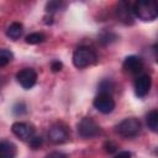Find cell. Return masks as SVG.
<instances>
[{"mask_svg": "<svg viewBox=\"0 0 158 158\" xmlns=\"http://www.w3.org/2000/svg\"><path fill=\"white\" fill-rule=\"evenodd\" d=\"M133 16L142 21H153L158 16V6L156 1H136L132 4Z\"/></svg>", "mask_w": 158, "mask_h": 158, "instance_id": "6da1fadb", "label": "cell"}, {"mask_svg": "<svg viewBox=\"0 0 158 158\" xmlns=\"http://www.w3.org/2000/svg\"><path fill=\"white\" fill-rule=\"evenodd\" d=\"M96 53L89 47H79L73 53V64L79 69L93 65L96 63Z\"/></svg>", "mask_w": 158, "mask_h": 158, "instance_id": "7a4b0ae2", "label": "cell"}, {"mask_svg": "<svg viewBox=\"0 0 158 158\" xmlns=\"http://www.w3.org/2000/svg\"><path fill=\"white\" fill-rule=\"evenodd\" d=\"M116 132L123 138H132L136 137L141 132V122L136 117H127L123 118L117 126Z\"/></svg>", "mask_w": 158, "mask_h": 158, "instance_id": "3957f363", "label": "cell"}, {"mask_svg": "<svg viewBox=\"0 0 158 158\" xmlns=\"http://www.w3.org/2000/svg\"><path fill=\"white\" fill-rule=\"evenodd\" d=\"M100 132H101L100 126L91 117H84L78 123V133L83 138H94L99 136Z\"/></svg>", "mask_w": 158, "mask_h": 158, "instance_id": "277c9868", "label": "cell"}, {"mask_svg": "<svg viewBox=\"0 0 158 158\" xmlns=\"http://www.w3.org/2000/svg\"><path fill=\"white\" fill-rule=\"evenodd\" d=\"M69 138V128L63 122H56L48 130V139L54 144L67 142Z\"/></svg>", "mask_w": 158, "mask_h": 158, "instance_id": "5b68a950", "label": "cell"}, {"mask_svg": "<svg viewBox=\"0 0 158 158\" xmlns=\"http://www.w3.org/2000/svg\"><path fill=\"white\" fill-rule=\"evenodd\" d=\"M116 17L125 25L133 23V12H132V4L128 1H120L116 6Z\"/></svg>", "mask_w": 158, "mask_h": 158, "instance_id": "8992f818", "label": "cell"}, {"mask_svg": "<svg viewBox=\"0 0 158 158\" xmlns=\"http://www.w3.org/2000/svg\"><path fill=\"white\" fill-rule=\"evenodd\" d=\"M16 80L23 89H31L37 81V73L32 68H23L17 72Z\"/></svg>", "mask_w": 158, "mask_h": 158, "instance_id": "52a82bcc", "label": "cell"}, {"mask_svg": "<svg viewBox=\"0 0 158 158\" xmlns=\"http://www.w3.org/2000/svg\"><path fill=\"white\" fill-rule=\"evenodd\" d=\"M11 131L17 138H20L22 141H30L35 136V127L31 123H27V122H15V123H12Z\"/></svg>", "mask_w": 158, "mask_h": 158, "instance_id": "ba28073f", "label": "cell"}, {"mask_svg": "<svg viewBox=\"0 0 158 158\" xmlns=\"http://www.w3.org/2000/svg\"><path fill=\"white\" fill-rule=\"evenodd\" d=\"M94 107L101 114H110L115 109V100L109 94H99L94 99Z\"/></svg>", "mask_w": 158, "mask_h": 158, "instance_id": "9c48e42d", "label": "cell"}, {"mask_svg": "<svg viewBox=\"0 0 158 158\" xmlns=\"http://www.w3.org/2000/svg\"><path fill=\"white\" fill-rule=\"evenodd\" d=\"M152 86V79L148 74H141L135 80V93L138 98H144Z\"/></svg>", "mask_w": 158, "mask_h": 158, "instance_id": "30bf717a", "label": "cell"}, {"mask_svg": "<svg viewBox=\"0 0 158 158\" xmlns=\"http://www.w3.org/2000/svg\"><path fill=\"white\" fill-rule=\"evenodd\" d=\"M123 69L131 74H138L143 69V60L138 56H128L123 60Z\"/></svg>", "mask_w": 158, "mask_h": 158, "instance_id": "8fae6325", "label": "cell"}, {"mask_svg": "<svg viewBox=\"0 0 158 158\" xmlns=\"http://www.w3.org/2000/svg\"><path fill=\"white\" fill-rule=\"evenodd\" d=\"M16 146L6 139L0 141V158H16Z\"/></svg>", "mask_w": 158, "mask_h": 158, "instance_id": "7c38bea8", "label": "cell"}, {"mask_svg": "<svg viewBox=\"0 0 158 158\" xmlns=\"http://www.w3.org/2000/svg\"><path fill=\"white\" fill-rule=\"evenodd\" d=\"M22 32H23V26L20 22H12L6 30V36L15 41L21 37Z\"/></svg>", "mask_w": 158, "mask_h": 158, "instance_id": "4fadbf2b", "label": "cell"}, {"mask_svg": "<svg viewBox=\"0 0 158 158\" xmlns=\"http://www.w3.org/2000/svg\"><path fill=\"white\" fill-rule=\"evenodd\" d=\"M146 121H147V126L149 127L151 131H153V132L158 131V111L157 110L149 111L146 116Z\"/></svg>", "mask_w": 158, "mask_h": 158, "instance_id": "5bb4252c", "label": "cell"}, {"mask_svg": "<svg viewBox=\"0 0 158 158\" xmlns=\"http://www.w3.org/2000/svg\"><path fill=\"white\" fill-rule=\"evenodd\" d=\"M99 90H100V94H109L111 95L115 90V84L112 80L110 79H105L102 80L100 84H99Z\"/></svg>", "mask_w": 158, "mask_h": 158, "instance_id": "9a60e30c", "label": "cell"}, {"mask_svg": "<svg viewBox=\"0 0 158 158\" xmlns=\"http://www.w3.org/2000/svg\"><path fill=\"white\" fill-rule=\"evenodd\" d=\"M46 40V36L42 33V32H33V33H30L26 36L25 41L26 43L28 44H38L41 42H43Z\"/></svg>", "mask_w": 158, "mask_h": 158, "instance_id": "2e32d148", "label": "cell"}, {"mask_svg": "<svg viewBox=\"0 0 158 158\" xmlns=\"http://www.w3.org/2000/svg\"><path fill=\"white\" fill-rule=\"evenodd\" d=\"M12 58H14V56H12V53L9 49L0 48V68L6 67L12 60Z\"/></svg>", "mask_w": 158, "mask_h": 158, "instance_id": "e0dca14e", "label": "cell"}, {"mask_svg": "<svg viewBox=\"0 0 158 158\" xmlns=\"http://www.w3.org/2000/svg\"><path fill=\"white\" fill-rule=\"evenodd\" d=\"M64 6H65V4L62 2V1H49L46 5V11L47 12H54V11H58V10L63 9Z\"/></svg>", "mask_w": 158, "mask_h": 158, "instance_id": "ac0fdd59", "label": "cell"}, {"mask_svg": "<svg viewBox=\"0 0 158 158\" xmlns=\"http://www.w3.org/2000/svg\"><path fill=\"white\" fill-rule=\"evenodd\" d=\"M28 142H30V146H31L33 149H37V148H40V146L42 144L43 141H42V137H41V136H33Z\"/></svg>", "mask_w": 158, "mask_h": 158, "instance_id": "d6986e66", "label": "cell"}, {"mask_svg": "<svg viewBox=\"0 0 158 158\" xmlns=\"http://www.w3.org/2000/svg\"><path fill=\"white\" fill-rule=\"evenodd\" d=\"M14 112L16 114V115H22V114H25L26 112V105H25V102H17L15 106H14Z\"/></svg>", "mask_w": 158, "mask_h": 158, "instance_id": "ffe728a7", "label": "cell"}, {"mask_svg": "<svg viewBox=\"0 0 158 158\" xmlns=\"http://www.w3.org/2000/svg\"><path fill=\"white\" fill-rule=\"evenodd\" d=\"M116 148H117V146H116L115 143L110 142V141L105 143V151H106L107 153H114V152L116 151Z\"/></svg>", "mask_w": 158, "mask_h": 158, "instance_id": "44dd1931", "label": "cell"}, {"mask_svg": "<svg viewBox=\"0 0 158 158\" xmlns=\"http://www.w3.org/2000/svg\"><path fill=\"white\" fill-rule=\"evenodd\" d=\"M111 36H115V35H114V33H111V32H109V33H107V32H105L104 35H101V37H100L101 40H100V41H101V42H104V41H105V44H106V43H110V42H112V41H114V40H111Z\"/></svg>", "mask_w": 158, "mask_h": 158, "instance_id": "7402d4cb", "label": "cell"}, {"mask_svg": "<svg viewBox=\"0 0 158 158\" xmlns=\"http://www.w3.org/2000/svg\"><path fill=\"white\" fill-rule=\"evenodd\" d=\"M46 158H67V156L64 154V153H62V152H51L49 154H47L46 156Z\"/></svg>", "mask_w": 158, "mask_h": 158, "instance_id": "603a6c76", "label": "cell"}, {"mask_svg": "<svg viewBox=\"0 0 158 158\" xmlns=\"http://www.w3.org/2000/svg\"><path fill=\"white\" fill-rule=\"evenodd\" d=\"M62 67H63V64L59 62V60H53L52 62V64H51V68H52V70L56 73V72H59L60 69H62Z\"/></svg>", "mask_w": 158, "mask_h": 158, "instance_id": "cb8c5ba5", "label": "cell"}, {"mask_svg": "<svg viewBox=\"0 0 158 158\" xmlns=\"http://www.w3.org/2000/svg\"><path fill=\"white\" fill-rule=\"evenodd\" d=\"M115 158H131V153L127 151H123V152H120L118 154H116Z\"/></svg>", "mask_w": 158, "mask_h": 158, "instance_id": "d4e9b609", "label": "cell"}]
</instances>
